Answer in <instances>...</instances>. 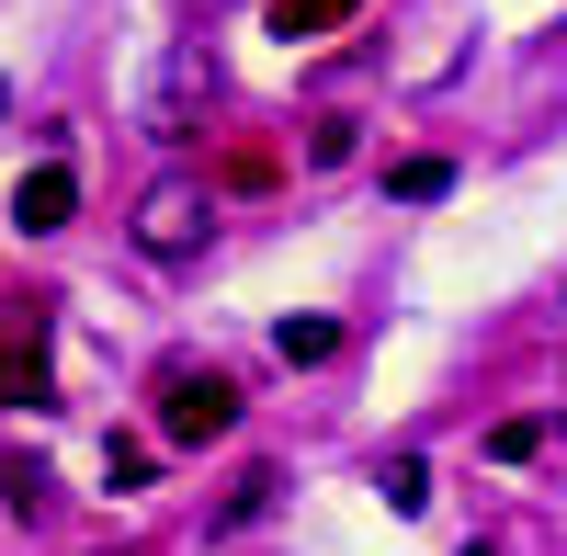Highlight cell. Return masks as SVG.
<instances>
[{
  "label": "cell",
  "instance_id": "6da1fadb",
  "mask_svg": "<svg viewBox=\"0 0 567 556\" xmlns=\"http://www.w3.org/2000/svg\"><path fill=\"white\" fill-rule=\"evenodd\" d=\"M159 443H182V454H205V443H227L239 432V387L216 375V363H159Z\"/></svg>",
  "mask_w": 567,
  "mask_h": 556
},
{
  "label": "cell",
  "instance_id": "7a4b0ae2",
  "mask_svg": "<svg viewBox=\"0 0 567 556\" xmlns=\"http://www.w3.org/2000/svg\"><path fill=\"white\" fill-rule=\"evenodd\" d=\"M45 352H58V296H23V307H0V398H12V409H45V398H58Z\"/></svg>",
  "mask_w": 567,
  "mask_h": 556
},
{
  "label": "cell",
  "instance_id": "3957f363",
  "mask_svg": "<svg viewBox=\"0 0 567 556\" xmlns=\"http://www.w3.org/2000/svg\"><path fill=\"white\" fill-rule=\"evenodd\" d=\"M205 227H216V194L205 182H148V205H136V250H159V261H182V250H205Z\"/></svg>",
  "mask_w": 567,
  "mask_h": 556
},
{
  "label": "cell",
  "instance_id": "277c9868",
  "mask_svg": "<svg viewBox=\"0 0 567 556\" xmlns=\"http://www.w3.org/2000/svg\"><path fill=\"white\" fill-rule=\"evenodd\" d=\"M205 91H216V58L182 34L171 58H159V91H148V136H194L205 125Z\"/></svg>",
  "mask_w": 567,
  "mask_h": 556
},
{
  "label": "cell",
  "instance_id": "5b68a950",
  "mask_svg": "<svg viewBox=\"0 0 567 556\" xmlns=\"http://www.w3.org/2000/svg\"><path fill=\"white\" fill-rule=\"evenodd\" d=\"M12 216H23V239H58V227L80 216V182H69V159H34V171H23V194H12Z\"/></svg>",
  "mask_w": 567,
  "mask_h": 556
},
{
  "label": "cell",
  "instance_id": "8992f818",
  "mask_svg": "<svg viewBox=\"0 0 567 556\" xmlns=\"http://www.w3.org/2000/svg\"><path fill=\"white\" fill-rule=\"evenodd\" d=\"M352 12H363V0H272V34L284 45H318V34H341Z\"/></svg>",
  "mask_w": 567,
  "mask_h": 556
},
{
  "label": "cell",
  "instance_id": "52a82bcc",
  "mask_svg": "<svg viewBox=\"0 0 567 556\" xmlns=\"http://www.w3.org/2000/svg\"><path fill=\"white\" fill-rule=\"evenodd\" d=\"M374 488H386V512H432V466H420V454H386Z\"/></svg>",
  "mask_w": 567,
  "mask_h": 556
},
{
  "label": "cell",
  "instance_id": "ba28073f",
  "mask_svg": "<svg viewBox=\"0 0 567 556\" xmlns=\"http://www.w3.org/2000/svg\"><path fill=\"white\" fill-rule=\"evenodd\" d=\"M272 352H284V363H329V352H341V330H329V318H284Z\"/></svg>",
  "mask_w": 567,
  "mask_h": 556
},
{
  "label": "cell",
  "instance_id": "9c48e42d",
  "mask_svg": "<svg viewBox=\"0 0 567 556\" xmlns=\"http://www.w3.org/2000/svg\"><path fill=\"white\" fill-rule=\"evenodd\" d=\"M545 443H556V421H499V432H488V454H499V466H534Z\"/></svg>",
  "mask_w": 567,
  "mask_h": 556
},
{
  "label": "cell",
  "instance_id": "30bf717a",
  "mask_svg": "<svg viewBox=\"0 0 567 556\" xmlns=\"http://www.w3.org/2000/svg\"><path fill=\"white\" fill-rule=\"evenodd\" d=\"M0 500H12V512H45V466L34 454H0Z\"/></svg>",
  "mask_w": 567,
  "mask_h": 556
},
{
  "label": "cell",
  "instance_id": "8fae6325",
  "mask_svg": "<svg viewBox=\"0 0 567 556\" xmlns=\"http://www.w3.org/2000/svg\"><path fill=\"white\" fill-rule=\"evenodd\" d=\"M443 182H454V159H398V171H386V194H409V205H432Z\"/></svg>",
  "mask_w": 567,
  "mask_h": 556
},
{
  "label": "cell",
  "instance_id": "7c38bea8",
  "mask_svg": "<svg viewBox=\"0 0 567 556\" xmlns=\"http://www.w3.org/2000/svg\"><path fill=\"white\" fill-rule=\"evenodd\" d=\"M148 466H159V454L136 443V432H125V443H103V488H148Z\"/></svg>",
  "mask_w": 567,
  "mask_h": 556
},
{
  "label": "cell",
  "instance_id": "4fadbf2b",
  "mask_svg": "<svg viewBox=\"0 0 567 556\" xmlns=\"http://www.w3.org/2000/svg\"><path fill=\"white\" fill-rule=\"evenodd\" d=\"M272 488H284V477H272V466H250L239 488H227V512H216V523H261V512H272Z\"/></svg>",
  "mask_w": 567,
  "mask_h": 556
},
{
  "label": "cell",
  "instance_id": "5bb4252c",
  "mask_svg": "<svg viewBox=\"0 0 567 556\" xmlns=\"http://www.w3.org/2000/svg\"><path fill=\"white\" fill-rule=\"evenodd\" d=\"M307 159L341 171V159H352V114H318V125H307Z\"/></svg>",
  "mask_w": 567,
  "mask_h": 556
},
{
  "label": "cell",
  "instance_id": "9a60e30c",
  "mask_svg": "<svg viewBox=\"0 0 567 556\" xmlns=\"http://www.w3.org/2000/svg\"><path fill=\"white\" fill-rule=\"evenodd\" d=\"M272 171H284V159L261 148V136H239V148H227V182H250V194H261V182H272Z\"/></svg>",
  "mask_w": 567,
  "mask_h": 556
},
{
  "label": "cell",
  "instance_id": "2e32d148",
  "mask_svg": "<svg viewBox=\"0 0 567 556\" xmlns=\"http://www.w3.org/2000/svg\"><path fill=\"white\" fill-rule=\"evenodd\" d=\"M465 556H488V545H465Z\"/></svg>",
  "mask_w": 567,
  "mask_h": 556
},
{
  "label": "cell",
  "instance_id": "e0dca14e",
  "mask_svg": "<svg viewBox=\"0 0 567 556\" xmlns=\"http://www.w3.org/2000/svg\"><path fill=\"white\" fill-rule=\"evenodd\" d=\"M103 556H125V545H103Z\"/></svg>",
  "mask_w": 567,
  "mask_h": 556
}]
</instances>
